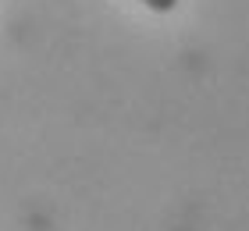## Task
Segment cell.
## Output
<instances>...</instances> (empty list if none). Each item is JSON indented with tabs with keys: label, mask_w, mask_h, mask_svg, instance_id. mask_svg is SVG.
<instances>
[{
	"label": "cell",
	"mask_w": 249,
	"mask_h": 231,
	"mask_svg": "<svg viewBox=\"0 0 249 231\" xmlns=\"http://www.w3.org/2000/svg\"><path fill=\"white\" fill-rule=\"evenodd\" d=\"M142 7H150V11H157V15H171V11L178 7V0H139Z\"/></svg>",
	"instance_id": "6da1fadb"
}]
</instances>
